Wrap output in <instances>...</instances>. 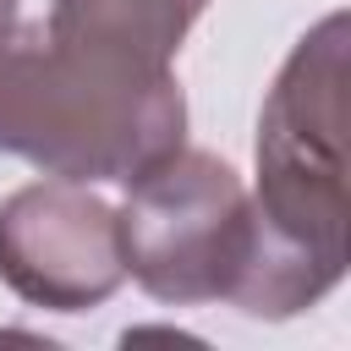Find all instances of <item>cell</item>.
Instances as JSON below:
<instances>
[{
  "label": "cell",
  "mask_w": 351,
  "mask_h": 351,
  "mask_svg": "<svg viewBox=\"0 0 351 351\" xmlns=\"http://www.w3.org/2000/svg\"><path fill=\"white\" fill-rule=\"evenodd\" d=\"M346 11L313 22L258 115V252L236 296L247 318H296L346 280Z\"/></svg>",
  "instance_id": "obj_1"
},
{
  "label": "cell",
  "mask_w": 351,
  "mask_h": 351,
  "mask_svg": "<svg viewBox=\"0 0 351 351\" xmlns=\"http://www.w3.org/2000/svg\"><path fill=\"white\" fill-rule=\"evenodd\" d=\"M186 143V93L176 71H148L104 49L44 33L0 38V154L60 181L132 186Z\"/></svg>",
  "instance_id": "obj_2"
},
{
  "label": "cell",
  "mask_w": 351,
  "mask_h": 351,
  "mask_svg": "<svg viewBox=\"0 0 351 351\" xmlns=\"http://www.w3.org/2000/svg\"><path fill=\"white\" fill-rule=\"evenodd\" d=\"M121 258L126 274L165 307L230 302L241 296L258 252L252 192L241 176L203 148H176L126 186Z\"/></svg>",
  "instance_id": "obj_3"
},
{
  "label": "cell",
  "mask_w": 351,
  "mask_h": 351,
  "mask_svg": "<svg viewBox=\"0 0 351 351\" xmlns=\"http://www.w3.org/2000/svg\"><path fill=\"white\" fill-rule=\"evenodd\" d=\"M0 280L44 313H93L121 280V214L82 181H33L0 203Z\"/></svg>",
  "instance_id": "obj_4"
},
{
  "label": "cell",
  "mask_w": 351,
  "mask_h": 351,
  "mask_svg": "<svg viewBox=\"0 0 351 351\" xmlns=\"http://www.w3.org/2000/svg\"><path fill=\"white\" fill-rule=\"evenodd\" d=\"M203 11L208 0H49L44 33L148 71H170Z\"/></svg>",
  "instance_id": "obj_5"
},
{
  "label": "cell",
  "mask_w": 351,
  "mask_h": 351,
  "mask_svg": "<svg viewBox=\"0 0 351 351\" xmlns=\"http://www.w3.org/2000/svg\"><path fill=\"white\" fill-rule=\"evenodd\" d=\"M16 16H22V0H0V38L16 33Z\"/></svg>",
  "instance_id": "obj_6"
}]
</instances>
